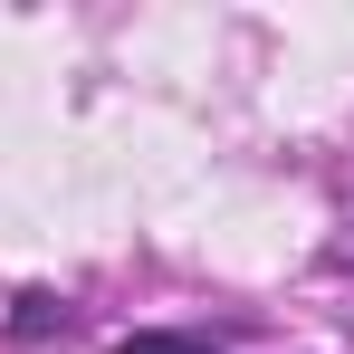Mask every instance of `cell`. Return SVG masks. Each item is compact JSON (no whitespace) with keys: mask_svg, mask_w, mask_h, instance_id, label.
Returning a JSON list of instances; mask_svg holds the SVG:
<instances>
[{"mask_svg":"<svg viewBox=\"0 0 354 354\" xmlns=\"http://www.w3.org/2000/svg\"><path fill=\"white\" fill-rule=\"evenodd\" d=\"M115 354H221V335H201V326H134Z\"/></svg>","mask_w":354,"mask_h":354,"instance_id":"1","label":"cell"},{"mask_svg":"<svg viewBox=\"0 0 354 354\" xmlns=\"http://www.w3.org/2000/svg\"><path fill=\"white\" fill-rule=\"evenodd\" d=\"M58 326H67V306H58L48 288H29V297H19V316H10V335H58Z\"/></svg>","mask_w":354,"mask_h":354,"instance_id":"2","label":"cell"},{"mask_svg":"<svg viewBox=\"0 0 354 354\" xmlns=\"http://www.w3.org/2000/svg\"><path fill=\"white\" fill-rule=\"evenodd\" d=\"M345 268H354V239H345Z\"/></svg>","mask_w":354,"mask_h":354,"instance_id":"3","label":"cell"}]
</instances>
